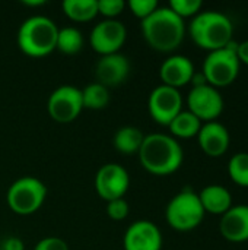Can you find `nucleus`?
Listing matches in <instances>:
<instances>
[{
    "instance_id": "obj_1",
    "label": "nucleus",
    "mask_w": 248,
    "mask_h": 250,
    "mask_svg": "<svg viewBox=\"0 0 248 250\" xmlns=\"http://www.w3.org/2000/svg\"><path fill=\"white\" fill-rule=\"evenodd\" d=\"M137 155L142 167L155 176H168L175 173L184 160L180 142L165 133L145 135Z\"/></svg>"
},
{
    "instance_id": "obj_2",
    "label": "nucleus",
    "mask_w": 248,
    "mask_h": 250,
    "mask_svg": "<svg viewBox=\"0 0 248 250\" xmlns=\"http://www.w3.org/2000/svg\"><path fill=\"white\" fill-rule=\"evenodd\" d=\"M140 28L145 41L161 53L177 50L186 35L184 19L174 13L168 6H159L151 16L142 21Z\"/></svg>"
},
{
    "instance_id": "obj_3",
    "label": "nucleus",
    "mask_w": 248,
    "mask_h": 250,
    "mask_svg": "<svg viewBox=\"0 0 248 250\" xmlns=\"http://www.w3.org/2000/svg\"><path fill=\"white\" fill-rule=\"evenodd\" d=\"M189 32L191 40L205 50L215 51L228 45L232 40L234 25L231 19L221 12H199L190 22Z\"/></svg>"
},
{
    "instance_id": "obj_4",
    "label": "nucleus",
    "mask_w": 248,
    "mask_h": 250,
    "mask_svg": "<svg viewBox=\"0 0 248 250\" xmlns=\"http://www.w3.org/2000/svg\"><path fill=\"white\" fill-rule=\"evenodd\" d=\"M57 25L47 16L35 15L22 22L18 31V47L29 57H44L56 50Z\"/></svg>"
},
{
    "instance_id": "obj_5",
    "label": "nucleus",
    "mask_w": 248,
    "mask_h": 250,
    "mask_svg": "<svg viewBox=\"0 0 248 250\" xmlns=\"http://www.w3.org/2000/svg\"><path fill=\"white\" fill-rule=\"evenodd\" d=\"M205 209L199 199V193L184 189L177 193L167 205V223L178 231H190L200 226L205 218Z\"/></svg>"
},
{
    "instance_id": "obj_6",
    "label": "nucleus",
    "mask_w": 248,
    "mask_h": 250,
    "mask_svg": "<svg viewBox=\"0 0 248 250\" xmlns=\"http://www.w3.org/2000/svg\"><path fill=\"white\" fill-rule=\"evenodd\" d=\"M47 198L45 185L32 176H23L15 180L6 193V202L10 211L18 215H32L44 204Z\"/></svg>"
},
{
    "instance_id": "obj_7",
    "label": "nucleus",
    "mask_w": 248,
    "mask_h": 250,
    "mask_svg": "<svg viewBox=\"0 0 248 250\" xmlns=\"http://www.w3.org/2000/svg\"><path fill=\"white\" fill-rule=\"evenodd\" d=\"M238 42L231 40L227 47L210 51L203 62V75L209 85L215 88L231 85L240 73V60L237 57Z\"/></svg>"
},
{
    "instance_id": "obj_8",
    "label": "nucleus",
    "mask_w": 248,
    "mask_h": 250,
    "mask_svg": "<svg viewBox=\"0 0 248 250\" xmlns=\"http://www.w3.org/2000/svg\"><path fill=\"white\" fill-rule=\"evenodd\" d=\"M47 110L50 117L58 123H70L76 120L83 110L82 91L72 85L56 88L48 97Z\"/></svg>"
},
{
    "instance_id": "obj_9",
    "label": "nucleus",
    "mask_w": 248,
    "mask_h": 250,
    "mask_svg": "<svg viewBox=\"0 0 248 250\" xmlns=\"http://www.w3.org/2000/svg\"><path fill=\"white\" fill-rule=\"evenodd\" d=\"M148 110L158 125L168 126L183 111V97L178 89L161 83L151 92Z\"/></svg>"
},
{
    "instance_id": "obj_10",
    "label": "nucleus",
    "mask_w": 248,
    "mask_h": 250,
    "mask_svg": "<svg viewBox=\"0 0 248 250\" xmlns=\"http://www.w3.org/2000/svg\"><path fill=\"white\" fill-rule=\"evenodd\" d=\"M127 38V29L118 19H104L96 23L89 35V44L101 56L120 53Z\"/></svg>"
},
{
    "instance_id": "obj_11",
    "label": "nucleus",
    "mask_w": 248,
    "mask_h": 250,
    "mask_svg": "<svg viewBox=\"0 0 248 250\" xmlns=\"http://www.w3.org/2000/svg\"><path fill=\"white\" fill-rule=\"evenodd\" d=\"M130 186L127 170L115 163L104 164L95 176V190L105 202L124 198Z\"/></svg>"
},
{
    "instance_id": "obj_12",
    "label": "nucleus",
    "mask_w": 248,
    "mask_h": 250,
    "mask_svg": "<svg viewBox=\"0 0 248 250\" xmlns=\"http://www.w3.org/2000/svg\"><path fill=\"white\" fill-rule=\"evenodd\" d=\"M187 105L189 111L193 113L200 122H213L224 110V98L215 86L208 83L190 89Z\"/></svg>"
},
{
    "instance_id": "obj_13",
    "label": "nucleus",
    "mask_w": 248,
    "mask_h": 250,
    "mask_svg": "<svg viewBox=\"0 0 248 250\" xmlns=\"http://www.w3.org/2000/svg\"><path fill=\"white\" fill-rule=\"evenodd\" d=\"M124 250H161L162 233L156 224L139 220L130 224L123 237Z\"/></svg>"
},
{
    "instance_id": "obj_14",
    "label": "nucleus",
    "mask_w": 248,
    "mask_h": 250,
    "mask_svg": "<svg viewBox=\"0 0 248 250\" xmlns=\"http://www.w3.org/2000/svg\"><path fill=\"white\" fill-rule=\"evenodd\" d=\"M130 73L129 59L121 54H108L101 56L95 64V78L96 82L105 88H114L121 85Z\"/></svg>"
},
{
    "instance_id": "obj_15",
    "label": "nucleus",
    "mask_w": 248,
    "mask_h": 250,
    "mask_svg": "<svg viewBox=\"0 0 248 250\" xmlns=\"http://www.w3.org/2000/svg\"><path fill=\"white\" fill-rule=\"evenodd\" d=\"M194 72L196 70L193 62L183 54L170 56L162 62L159 67V76L162 83L175 89L187 85L191 81Z\"/></svg>"
},
{
    "instance_id": "obj_16",
    "label": "nucleus",
    "mask_w": 248,
    "mask_h": 250,
    "mask_svg": "<svg viewBox=\"0 0 248 250\" xmlns=\"http://www.w3.org/2000/svg\"><path fill=\"white\" fill-rule=\"evenodd\" d=\"M197 139H199L200 148L209 157L224 155L228 151L229 142H231L228 129L216 120L206 122L205 125H202L197 133Z\"/></svg>"
},
{
    "instance_id": "obj_17",
    "label": "nucleus",
    "mask_w": 248,
    "mask_h": 250,
    "mask_svg": "<svg viewBox=\"0 0 248 250\" xmlns=\"http://www.w3.org/2000/svg\"><path fill=\"white\" fill-rule=\"evenodd\" d=\"M221 234L229 242H247L248 240V205L231 207L221 218Z\"/></svg>"
},
{
    "instance_id": "obj_18",
    "label": "nucleus",
    "mask_w": 248,
    "mask_h": 250,
    "mask_svg": "<svg viewBox=\"0 0 248 250\" xmlns=\"http://www.w3.org/2000/svg\"><path fill=\"white\" fill-rule=\"evenodd\" d=\"M199 199L205 212L224 215L232 207V195L231 192L221 185H209L200 193Z\"/></svg>"
},
{
    "instance_id": "obj_19",
    "label": "nucleus",
    "mask_w": 248,
    "mask_h": 250,
    "mask_svg": "<svg viewBox=\"0 0 248 250\" xmlns=\"http://www.w3.org/2000/svg\"><path fill=\"white\" fill-rule=\"evenodd\" d=\"M143 139H145V135L139 127L123 126L114 133L113 144H114V148L123 155H133L139 152L143 144Z\"/></svg>"
},
{
    "instance_id": "obj_20",
    "label": "nucleus",
    "mask_w": 248,
    "mask_h": 250,
    "mask_svg": "<svg viewBox=\"0 0 248 250\" xmlns=\"http://www.w3.org/2000/svg\"><path fill=\"white\" fill-rule=\"evenodd\" d=\"M64 15L75 22H89L98 15V0H64Z\"/></svg>"
},
{
    "instance_id": "obj_21",
    "label": "nucleus",
    "mask_w": 248,
    "mask_h": 250,
    "mask_svg": "<svg viewBox=\"0 0 248 250\" xmlns=\"http://www.w3.org/2000/svg\"><path fill=\"white\" fill-rule=\"evenodd\" d=\"M171 133L177 138H193L197 136L200 127H202V122L189 110H183L180 114H177V117L168 125Z\"/></svg>"
},
{
    "instance_id": "obj_22",
    "label": "nucleus",
    "mask_w": 248,
    "mask_h": 250,
    "mask_svg": "<svg viewBox=\"0 0 248 250\" xmlns=\"http://www.w3.org/2000/svg\"><path fill=\"white\" fill-rule=\"evenodd\" d=\"M83 42H85L83 35L77 28L64 26L61 29H58L56 50H60L64 54L73 56V54H76V53H79L82 50Z\"/></svg>"
},
{
    "instance_id": "obj_23",
    "label": "nucleus",
    "mask_w": 248,
    "mask_h": 250,
    "mask_svg": "<svg viewBox=\"0 0 248 250\" xmlns=\"http://www.w3.org/2000/svg\"><path fill=\"white\" fill-rule=\"evenodd\" d=\"M80 91H82L83 108H88V110H102L110 103L108 88H105L104 85H101L98 82L89 83L88 86H85Z\"/></svg>"
},
{
    "instance_id": "obj_24",
    "label": "nucleus",
    "mask_w": 248,
    "mask_h": 250,
    "mask_svg": "<svg viewBox=\"0 0 248 250\" xmlns=\"http://www.w3.org/2000/svg\"><path fill=\"white\" fill-rule=\"evenodd\" d=\"M228 171L237 185L248 188V152H238L232 155L228 164Z\"/></svg>"
},
{
    "instance_id": "obj_25",
    "label": "nucleus",
    "mask_w": 248,
    "mask_h": 250,
    "mask_svg": "<svg viewBox=\"0 0 248 250\" xmlns=\"http://www.w3.org/2000/svg\"><path fill=\"white\" fill-rule=\"evenodd\" d=\"M202 6V0H171L168 7L181 19H184L189 16H196L200 12Z\"/></svg>"
},
{
    "instance_id": "obj_26",
    "label": "nucleus",
    "mask_w": 248,
    "mask_h": 250,
    "mask_svg": "<svg viewBox=\"0 0 248 250\" xmlns=\"http://www.w3.org/2000/svg\"><path fill=\"white\" fill-rule=\"evenodd\" d=\"M126 6H129L130 12L140 21L151 16L159 7L156 0H130Z\"/></svg>"
},
{
    "instance_id": "obj_27",
    "label": "nucleus",
    "mask_w": 248,
    "mask_h": 250,
    "mask_svg": "<svg viewBox=\"0 0 248 250\" xmlns=\"http://www.w3.org/2000/svg\"><path fill=\"white\" fill-rule=\"evenodd\" d=\"M126 3L123 0H98V15H102L105 19H115L123 13Z\"/></svg>"
},
{
    "instance_id": "obj_28",
    "label": "nucleus",
    "mask_w": 248,
    "mask_h": 250,
    "mask_svg": "<svg viewBox=\"0 0 248 250\" xmlns=\"http://www.w3.org/2000/svg\"><path fill=\"white\" fill-rule=\"evenodd\" d=\"M130 205L124 198L107 202V215L114 221H121L129 215Z\"/></svg>"
},
{
    "instance_id": "obj_29",
    "label": "nucleus",
    "mask_w": 248,
    "mask_h": 250,
    "mask_svg": "<svg viewBox=\"0 0 248 250\" xmlns=\"http://www.w3.org/2000/svg\"><path fill=\"white\" fill-rule=\"evenodd\" d=\"M34 250H69V246L60 237L51 236V237H45V239L39 240Z\"/></svg>"
},
{
    "instance_id": "obj_30",
    "label": "nucleus",
    "mask_w": 248,
    "mask_h": 250,
    "mask_svg": "<svg viewBox=\"0 0 248 250\" xmlns=\"http://www.w3.org/2000/svg\"><path fill=\"white\" fill-rule=\"evenodd\" d=\"M0 250H25V245L18 237H7L1 242Z\"/></svg>"
},
{
    "instance_id": "obj_31",
    "label": "nucleus",
    "mask_w": 248,
    "mask_h": 250,
    "mask_svg": "<svg viewBox=\"0 0 248 250\" xmlns=\"http://www.w3.org/2000/svg\"><path fill=\"white\" fill-rule=\"evenodd\" d=\"M237 57L240 60V63H246L248 64V40L238 42V48H237Z\"/></svg>"
},
{
    "instance_id": "obj_32",
    "label": "nucleus",
    "mask_w": 248,
    "mask_h": 250,
    "mask_svg": "<svg viewBox=\"0 0 248 250\" xmlns=\"http://www.w3.org/2000/svg\"><path fill=\"white\" fill-rule=\"evenodd\" d=\"M190 82L193 83V88H194V86L208 85V81H206V76L203 75V72H194V75H193V78H191Z\"/></svg>"
},
{
    "instance_id": "obj_33",
    "label": "nucleus",
    "mask_w": 248,
    "mask_h": 250,
    "mask_svg": "<svg viewBox=\"0 0 248 250\" xmlns=\"http://www.w3.org/2000/svg\"><path fill=\"white\" fill-rule=\"evenodd\" d=\"M22 3H23L25 6H41V4H45L44 0H37V1H35V0H31V1H29V0H25V1H22Z\"/></svg>"
}]
</instances>
